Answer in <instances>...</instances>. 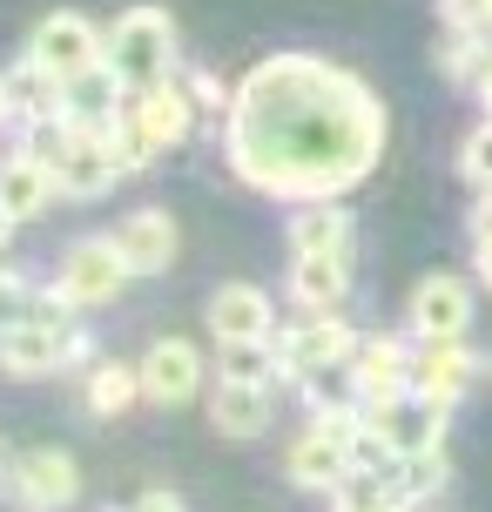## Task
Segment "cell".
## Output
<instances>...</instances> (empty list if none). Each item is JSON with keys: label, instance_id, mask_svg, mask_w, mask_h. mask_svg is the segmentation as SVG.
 Instances as JSON below:
<instances>
[{"label": "cell", "instance_id": "17", "mask_svg": "<svg viewBox=\"0 0 492 512\" xmlns=\"http://www.w3.org/2000/svg\"><path fill=\"white\" fill-rule=\"evenodd\" d=\"M61 115L75 128H108V122L129 115V88L108 75V61H102V68H88V75H75L61 88Z\"/></svg>", "mask_w": 492, "mask_h": 512}, {"label": "cell", "instance_id": "1", "mask_svg": "<svg viewBox=\"0 0 492 512\" xmlns=\"http://www.w3.org/2000/svg\"><path fill=\"white\" fill-rule=\"evenodd\" d=\"M385 128V102L364 75L324 54H263L236 81V102L223 115V155L236 182L311 209L337 203L378 169Z\"/></svg>", "mask_w": 492, "mask_h": 512}, {"label": "cell", "instance_id": "3", "mask_svg": "<svg viewBox=\"0 0 492 512\" xmlns=\"http://www.w3.org/2000/svg\"><path fill=\"white\" fill-rule=\"evenodd\" d=\"M108 75L122 81L129 95H149V88H169V68H176V21L162 7H122L108 21Z\"/></svg>", "mask_w": 492, "mask_h": 512}, {"label": "cell", "instance_id": "28", "mask_svg": "<svg viewBox=\"0 0 492 512\" xmlns=\"http://www.w3.org/2000/svg\"><path fill=\"white\" fill-rule=\"evenodd\" d=\"M439 14L445 34H479V41L492 34V0H439Z\"/></svg>", "mask_w": 492, "mask_h": 512}, {"label": "cell", "instance_id": "32", "mask_svg": "<svg viewBox=\"0 0 492 512\" xmlns=\"http://www.w3.org/2000/svg\"><path fill=\"white\" fill-rule=\"evenodd\" d=\"M472 277L492 290V243H472Z\"/></svg>", "mask_w": 492, "mask_h": 512}, {"label": "cell", "instance_id": "35", "mask_svg": "<svg viewBox=\"0 0 492 512\" xmlns=\"http://www.w3.org/2000/svg\"><path fill=\"white\" fill-rule=\"evenodd\" d=\"M479 102H486V115H492V68H486V81H479Z\"/></svg>", "mask_w": 492, "mask_h": 512}, {"label": "cell", "instance_id": "12", "mask_svg": "<svg viewBox=\"0 0 492 512\" xmlns=\"http://www.w3.org/2000/svg\"><path fill=\"white\" fill-rule=\"evenodd\" d=\"M203 391V351L189 337H156L142 351V398L156 405H189Z\"/></svg>", "mask_w": 492, "mask_h": 512}, {"label": "cell", "instance_id": "21", "mask_svg": "<svg viewBox=\"0 0 492 512\" xmlns=\"http://www.w3.org/2000/svg\"><path fill=\"white\" fill-rule=\"evenodd\" d=\"M290 256H351V209L344 203H311L290 216Z\"/></svg>", "mask_w": 492, "mask_h": 512}, {"label": "cell", "instance_id": "14", "mask_svg": "<svg viewBox=\"0 0 492 512\" xmlns=\"http://www.w3.org/2000/svg\"><path fill=\"white\" fill-rule=\"evenodd\" d=\"M472 378H479V358H472L466 344H412V398L452 411L466 398Z\"/></svg>", "mask_w": 492, "mask_h": 512}, {"label": "cell", "instance_id": "24", "mask_svg": "<svg viewBox=\"0 0 492 512\" xmlns=\"http://www.w3.org/2000/svg\"><path fill=\"white\" fill-rule=\"evenodd\" d=\"M270 378H277V351L270 344H230L216 358V384H263L270 391Z\"/></svg>", "mask_w": 492, "mask_h": 512}, {"label": "cell", "instance_id": "4", "mask_svg": "<svg viewBox=\"0 0 492 512\" xmlns=\"http://www.w3.org/2000/svg\"><path fill=\"white\" fill-rule=\"evenodd\" d=\"M102 54H108V27H95L88 14H75V7L34 21V34H27V61L48 81H61V88L75 75H88V68H102Z\"/></svg>", "mask_w": 492, "mask_h": 512}, {"label": "cell", "instance_id": "29", "mask_svg": "<svg viewBox=\"0 0 492 512\" xmlns=\"http://www.w3.org/2000/svg\"><path fill=\"white\" fill-rule=\"evenodd\" d=\"M189 102H196V108H223V115H230L236 88H223V81L209 75V68H196V75H189Z\"/></svg>", "mask_w": 492, "mask_h": 512}, {"label": "cell", "instance_id": "30", "mask_svg": "<svg viewBox=\"0 0 492 512\" xmlns=\"http://www.w3.org/2000/svg\"><path fill=\"white\" fill-rule=\"evenodd\" d=\"M466 230H472V243H492V189H479V196H472Z\"/></svg>", "mask_w": 492, "mask_h": 512}, {"label": "cell", "instance_id": "13", "mask_svg": "<svg viewBox=\"0 0 492 512\" xmlns=\"http://www.w3.org/2000/svg\"><path fill=\"white\" fill-rule=\"evenodd\" d=\"M209 331H216L223 351H230V344H270V331H277L270 290H257V283H223V290L209 297Z\"/></svg>", "mask_w": 492, "mask_h": 512}, {"label": "cell", "instance_id": "6", "mask_svg": "<svg viewBox=\"0 0 492 512\" xmlns=\"http://www.w3.org/2000/svg\"><path fill=\"white\" fill-rule=\"evenodd\" d=\"M129 283V263L115 250V236H81L61 256V277H54V297L68 310H102L115 304V290Z\"/></svg>", "mask_w": 492, "mask_h": 512}, {"label": "cell", "instance_id": "16", "mask_svg": "<svg viewBox=\"0 0 492 512\" xmlns=\"http://www.w3.org/2000/svg\"><path fill=\"white\" fill-rule=\"evenodd\" d=\"M129 122L142 128V142L156 155L182 149L189 142V128H196V102H189V88H149V95H129Z\"/></svg>", "mask_w": 492, "mask_h": 512}, {"label": "cell", "instance_id": "15", "mask_svg": "<svg viewBox=\"0 0 492 512\" xmlns=\"http://www.w3.org/2000/svg\"><path fill=\"white\" fill-rule=\"evenodd\" d=\"M115 250L129 263V277H162L176 263V216L169 209H129L115 223Z\"/></svg>", "mask_w": 492, "mask_h": 512}, {"label": "cell", "instance_id": "5", "mask_svg": "<svg viewBox=\"0 0 492 512\" xmlns=\"http://www.w3.org/2000/svg\"><path fill=\"white\" fill-rule=\"evenodd\" d=\"M364 337L344 324V317H304V324H290L277 337V378H297L311 384L317 371H351Z\"/></svg>", "mask_w": 492, "mask_h": 512}, {"label": "cell", "instance_id": "18", "mask_svg": "<svg viewBox=\"0 0 492 512\" xmlns=\"http://www.w3.org/2000/svg\"><path fill=\"white\" fill-rule=\"evenodd\" d=\"M284 472H290L297 492H337L344 479H351V452H344L337 438H324V432L304 425V438L284 452Z\"/></svg>", "mask_w": 492, "mask_h": 512}, {"label": "cell", "instance_id": "7", "mask_svg": "<svg viewBox=\"0 0 492 512\" xmlns=\"http://www.w3.org/2000/svg\"><path fill=\"white\" fill-rule=\"evenodd\" d=\"M88 358V331L75 324H21V331H0V371L7 378H54L68 364Z\"/></svg>", "mask_w": 492, "mask_h": 512}, {"label": "cell", "instance_id": "27", "mask_svg": "<svg viewBox=\"0 0 492 512\" xmlns=\"http://www.w3.org/2000/svg\"><path fill=\"white\" fill-rule=\"evenodd\" d=\"M459 176H466L472 189H492V115L459 142Z\"/></svg>", "mask_w": 492, "mask_h": 512}, {"label": "cell", "instance_id": "9", "mask_svg": "<svg viewBox=\"0 0 492 512\" xmlns=\"http://www.w3.org/2000/svg\"><path fill=\"white\" fill-rule=\"evenodd\" d=\"M351 398H358L364 411L412 398V344H405V337H385V331L364 337L358 358H351Z\"/></svg>", "mask_w": 492, "mask_h": 512}, {"label": "cell", "instance_id": "33", "mask_svg": "<svg viewBox=\"0 0 492 512\" xmlns=\"http://www.w3.org/2000/svg\"><path fill=\"white\" fill-rule=\"evenodd\" d=\"M0 122H14V88H7V75H0Z\"/></svg>", "mask_w": 492, "mask_h": 512}, {"label": "cell", "instance_id": "25", "mask_svg": "<svg viewBox=\"0 0 492 512\" xmlns=\"http://www.w3.org/2000/svg\"><path fill=\"white\" fill-rule=\"evenodd\" d=\"M398 499L405 506H425L432 492H445V479H452V465H445V452H425V459H398Z\"/></svg>", "mask_w": 492, "mask_h": 512}, {"label": "cell", "instance_id": "8", "mask_svg": "<svg viewBox=\"0 0 492 512\" xmlns=\"http://www.w3.org/2000/svg\"><path fill=\"white\" fill-rule=\"evenodd\" d=\"M7 492H14L21 512H61L81 499V465L68 452H54V445H34V452H21L7 465Z\"/></svg>", "mask_w": 492, "mask_h": 512}, {"label": "cell", "instance_id": "22", "mask_svg": "<svg viewBox=\"0 0 492 512\" xmlns=\"http://www.w3.org/2000/svg\"><path fill=\"white\" fill-rule=\"evenodd\" d=\"M54 196H61V189H54V176L34 162V155L14 149L7 162H0V209H7L14 223H34V216H41Z\"/></svg>", "mask_w": 492, "mask_h": 512}, {"label": "cell", "instance_id": "19", "mask_svg": "<svg viewBox=\"0 0 492 512\" xmlns=\"http://www.w3.org/2000/svg\"><path fill=\"white\" fill-rule=\"evenodd\" d=\"M351 290V256H290V297L304 304V317H337Z\"/></svg>", "mask_w": 492, "mask_h": 512}, {"label": "cell", "instance_id": "10", "mask_svg": "<svg viewBox=\"0 0 492 512\" xmlns=\"http://www.w3.org/2000/svg\"><path fill=\"white\" fill-rule=\"evenodd\" d=\"M412 337L418 344H459L472 324V283L452 277V270H432V277H418L412 290Z\"/></svg>", "mask_w": 492, "mask_h": 512}, {"label": "cell", "instance_id": "26", "mask_svg": "<svg viewBox=\"0 0 492 512\" xmlns=\"http://www.w3.org/2000/svg\"><path fill=\"white\" fill-rule=\"evenodd\" d=\"M102 142H108V162H115V176H135V169H149L156 162V149L142 142V128L122 115V122H108L102 128Z\"/></svg>", "mask_w": 492, "mask_h": 512}, {"label": "cell", "instance_id": "34", "mask_svg": "<svg viewBox=\"0 0 492 512\" xmlns=\"http://www.w3.org/2000/svg\"><path fill=\"white\" fill-rule=\"evenodd\" d=\"M14 230H21V223H14V216H7V209H0V250H7V243H14Z\"/></svg>", "mask_w": 492, "mask_h": 512}, {"label": "cell", "instance_id": "20", "mask_svg": "<svg viewBox=\"0 0 492 512\" xmlns=\"http://www.w3.org/2000/svg\"><path fill=\"white\" fill-rule=\"evenodd\" d=\"M209 425L223 438H236V445L243 438H263L270 432V391L263 384H216L209 391Z\"/></svg>", "mask_w": 492, "mask_h": 512}, {"label": "cell", "instance_id": "2", "mask_svg": "<svg viewBox=\"0 0 492 512\" xmlns=\"http://www.w3.org/2000/svg\"><path fill=\"white\" fill-rule=\"evenodd\" d=\"M21 155H34V162L54 176V189L75 196V203L102 196L108 182H115V162H108L102 128H75L68 115H48V122L21 128Z\"/></svg>", "mask_w": 492, "mask_h": 512}, {"label": "cell", "instance_id": "36", "mask_svg": "<svg viewBox=\"0 0 492 512\" xmlns=\"http://www.w3.org/2000/svg\"><path fill=\"white\" fill-rule=\"evenodd\" d=\"M122 512H129V506H122Z\"/></svg>", "mask_w": 492, "mask_h": 512}, {"label": "cell", "instance_id": "11", "mask_svg": "<svg viewBox=\"0 0 492 512\" xmlns=\"http://www.w3.org/2000/svg\"><path fill=\"white\" fill-rule=\"evenodd\" d=\"M364 425L391 445V459H425V452H445V425H452V411L425 405V398H398V405L364 411Z\"/></svg>", "mask_w": 492, "mask_h": 512}, {"label": "cell", "instance_id": "23", "mask_svg": "<svg viewBox=\"0 0 492 512\" xmlns=\"http://www.w3.org/2000/svg\"><path fill=\"white\" fill-rule=\"evenodd\" d=\"M135 398H142V364H115V358H102L95 371H88V384H81V405L95 411V418H122Z\"/></svg>", "mask_w": 492, "mask_h": 512}, {"label": "cell", "instance_id": "31", "mask_svg": "<svg viewBox=\"0 0 492 512\" xmlns=\"http://www.w3.org/2000/svg\"><path fill=\"white\" fill-rule=\"evenodd\" d=\"M129 512H189V506H182V492H169V486H149V492H142V499H135Z\"/></svg>", "mask_w": 492, "mask_h": 512}]
</instances>
